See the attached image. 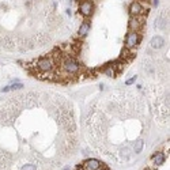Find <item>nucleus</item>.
Masks as SVG:
<instances>
[{"label": "nucleus", "mask_w": 170, "mask_h": 170, "mask_svg": "<svg viewBox=\"0 0 170 170\" xmlns=\"http://www.w3.org/2000/svg\"><path fill=\"white\" fill-rule=\"evenodd\" d=\"M57 118H59V123H60L64 128L71 129V132L75 131L74 118H72V116L68 113V112H60V113H59V116H57Z\"/></svg>", "instance_id": "f257e3e1"}, {"label": "nucleus", "mask_w": 170, "mask_h": 170, "mask_svg": "<svg viewBox=\"0 0 170 170\" xmlns=\"http://www.w3.org/2000/svg\"><path fill=\"white\" fill-rule=\"evenodd\" d=\"M61 65H63L64 71L68 72V74H76L79 71V68H80L79 63L75 59H72V57H65L63 60V63H61Z\"/></svg>", "instance_id": "f03ea898"}, {"label": "nucleus", "mask_w": 170, "mask_h": 170, "mask_svg": "<svg viewBox=\"0 0 170 170\" xmlns=\"http://www.w3.org/2000/svg\"><path fill=\"white\" fill-rule=\"evenodd\" d=\"M146 23V19L143 18L142 15H139V16H135L129 21V29H131L132 32H139V30H142L143 26Z\"/></svg>", "instance_id": "7ed1b4c3"}, {"label": "nucleus", "mask_w": 170, "mask_h": 170, "mask_svg": "<svg viewBox=\"0 0 170 170\" xmlns=\"http://www.w3.org/2000/svg\"><path fill=\"white\" fill-rule=\"evenodd\" d=\"M93 10H94V4L90 0H83L80 4H79V11L80 14H83L85 16H89L93 14Z\"/></svg>", "instance_id": "20e7f679"}, {"label": "nucleus", "mask_w": 170, "mask_h": 170, "mask_svg": "<svg viewBox=\"0 0 170 170\" xmlns=\"http://www.w3.org/2000/svg\"><path fill=\"white\" fill-rule=\"evenodd\" d=\"M37 68H38L41 72H49L52 71V68H53V63L50 59H39L37 61Z\"/></svg>", "instance_id": "39448f33"}, {"label": "nucleus", "mask_w": 170, "mask_h": 170, "mask_svg": "<svg viewBox=\"0 0 170 170\" xmlns=\"http://www.w3.org/2000/svg\"><path fill=\"white\" fill-rule=\"evenodd\" d=\"M139 39H140V38H139L138 32H131V33H128L127 39H125V45H127V48H133V46L138 45Z\"/></svg>", "instance_id": "423d86ee"}, {"label": "nucleus", "mask_w": 170, "mask_h": 170, "mask_svg": "<svg viewBox=\"0 0 170 170\" xmlns=\"http://www.w3.org/2000/svg\"><path fill=\"white\" fill-rule=\"evenodd\" d=\"M129 12H131L132 15H135V16H139V15L144 14V8H143V6L139 3V1H133V3H131V6H129Z\"/></svg>", "instance_id": "0eeeda50"}, {"label": "nucleus", "mask_w": 170, "mask_h": 170, "mask_svg": "<svg viewBox=\"0 0 170 170\" xmlns=\"http://www.w3.org/2000/svg\"><path fill=\"white\" fill-rule=\"evenodd\" d=\"M101 169V163L97 159H89L86 161L82 166V170H99Z\"/></svg>", "instance_id": "6e6552de"}, {"label": "nucleus", "mask_w": 170, "mask_h": 170, "mask_svg": "<svg viewBox=\"0 0 170 170\" xmlns=\"http://www.w3.org/2000/svg\"><path fill=\"white\" fill-rule=\"evenodd\" d=\"M151 48L152 49H161L163 45H165V39L162 38L161 36H155L151 38Z\"/></svg>", "instance_id": "1a4fd4ad"}, {"label": "nucleus", "mask_w": 170, "mask_h": 170, "mask_svg": "<svg viewBox=\"0 0 170 170\" xmlns=\"http://www.w3.org/2000/svg\"><path fill=\"white\" fill-rule=\"evenodd\" d=\"M152 159H154V163H155V165H162V163L165 162V154L156 152L155 155L152 156Z\"/></svg>", "instance_id": "9d476101"}, {"label": "nucleus", "mask_w": 170, "mask_h": 170, "mask_svg": "<svg viewBox=\"0 0 170 170\" xmlns=\"http://www.w3.org/2000/svg\"><path fill=\"white\" fill-rule=\"evenodd\" d=\"M90 30V23L89 22H83L80 25V27H79V36H85V34H87Z\"/></svg>", "instance_id": "9b49d317"}, {"label": "nucleus", "mask_w": 170, "mask_h": 170, "mask_svg": "<svg viewBox=\"0 0 170 170\" xmlns=\"http://www.w3.org/2000/svg\"><path fill=\"white\" fill-rule=\"evenodd\" d=\"M23 87V85L22 83H15V85H11V86H7V87H3L1 89V91L3 93H7V91H14V90H19Z\"/></svg>", "instance_id": "f8f14e48"}, {"label": "nucleus", "mask_w": 170, "mask_h": 170, "mask_svg": "<svg viewBox=\"0 0 170 170\" xmlns=\"http://www.w3.org/2000/svg\"><path fill=\"white\" fill-rule=\"evenodd\" d=\"M0 44L4 46V48H7V49H12V41H11L10 37H4V38H1V41H0Z\"/></svg>", "instance_id": "ddd939ff"}, {"label": "nucleus", "mask_w": 170, "mask_h": 170, "mask_svg": "<svg viewBox=\"0 0 170 170\" xmlns=\"http://www.w3.org/2000/svg\"><path fill=\"white\" fill-rule=\"evenodd\" d=\"M143 144H144V142H143L142 139H140V140H138V142H135V146H133V151H135V154H139V152L142 151Z\"/></svg>", "instance_id": "4468645a"}, {"label": "nucleus", "mask_w": 170, "mask_h": 170, "mask_svg": "<svg viewBox=\"0 0 170 170\" xmlns=\"http://www.w3.org/2000/svg\"><path fill=\"white\" fill-rule=\"evenodd\" d=\"M22 170H37L34 165H26V166L22 167Z\"/></svg>", "instance_id": "2eb2a0df"}, {"label": "nucleus", "mask_w": 170, "mask_h": 170, "mask_svg": "<svg viewBox=\"0 0 170 170\" xmlns=\"http://www.w3.org/2000/svg\"><path fill=\"white\" fill-rule=\"evenodd\" d=\"M136 79H138V76H132V78H131V79H128V80L125 82V83H127V85L129 86V85H132V83H135V82H136Z\"/></svg>", "instance_id": "dca6fc26"}, {"label": "nucleus", "mask_w": 170, "mask_h": 170, "mask_svg": "<svg viewBox=\"0 0 170 170\" xmlns=\"http://www.w3.org/2000/svg\"><path fill=\"white\" fill-rule=\"evenodd\" d=\"M152 4H154V6H158V4H159V0H154V1H152Z\"/></svg>", "instance_id": "f3484780"}, {"label": "nucleus", "mask_w": 170, "mask_h": 170, "mask_svg": "<svg viewBox=\"0 0 170 170\" xmlns=\"http://www.w3.org/2000/svg\"><path fill=\"white\" fill-rule=\"evenodd\" d=\"M142 1H148V0H142Z\"/></svg>", "instance_id": "a211bd4d"}, {"label": "nucleus", "mask_w": 170, "mask_h": 170, "mask_svg": "<svg viewBox=\"0 0 170 170\" xmlns=\"http://www.w3.org/2000/svg\"><path fill=\"white\" fill-rule=\"evenodd\" d=\"M99 170H108V169H99Z\"/></svg>", "instance_id": "6ab92c4d"}]
</instances>
